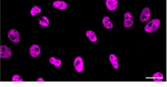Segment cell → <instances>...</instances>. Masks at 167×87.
Instances as JSON below:
<instances>
[{
    "label": "cell",
    "mask_w": 167,
    "mask_h": 87,
    "mask_svg": "<svg viewBox=\"0 0 167 87\" xmlns=\"http://www.w3.org/2000/svg\"><path fill=\"white\" fill-rule=\"evenodd\" d=\"M49 62L51 65L54 66L55 67H60L62 65V61L60 59H58V58L54 57V56H52V57L50 58Z\"/></svg>",
    "instance_id": "cell-13"
},
{
    "label": "cell",
    "mask_w": 167,
    "mask_h": 87,
    "mask_svg": "<svg viewBox=\"0 0 167 87\" xmlns=\"http://www.w3.org/2000/svg\"><path fill=\"white\" fill-rule=\"evenodd\" d=\"M74 66L77 72H81L84 70V60L81 56H77L74 59Z\"/></svg>",
    "instance_id": "cell-5"
},
{
    "label": "cell",
    "mask_w": 167,
    "mask_h": 87,
    "mask_svg": "<svg viewBox=\"0 0 167 87\" xmlns=\"http://www.w3.org/2000/svg\"><path fill=\"white\" fill-rule=\"evenodd\" d=\"M86 36L87 38L90 40L92 43H95L98 40V37H97L96 34L95 33V32L92 31V30H87L86 32Z\"/></svg>",
    "instance_id": "cell-12"
},
{
    "label": "cell",
    "mask_w": 167,
    "mask_h": 87,
    "mask_svg": "<svg viewBox=\"0 0 167 87\" xmlns=\"http://www.w3.org/2000/svg\"><path fill=\"white\" fill-rule=\"evenodd\" d=\"M152 80L153 81H156V82H160L163 81V73L160 72H157L155 73H154V75L152 76Z\"/></svg>",
    "instance_id": "cell-15"
},
{
    "label": "cell",
    "mask_w": 167,
    "mask_h": 87,
    "mask_svg": "<svg viewBox=\"0 0 167 87\" xmlns=\"http://www.w3.org/2000/svg\"><path fill=\"white\" fill-rule=\"evenodd\" d=\"M105 5L108 10L115 11L118 9V0H106Z\"/></svg>",
    "instance_id": "cell-8"
},
{
    "label": "cell",
    "mask_w": 167,
    "mask_h": 87,
    "mask_svg": "<svg viewBox=\"0 0 167 87\" xmlns=\"http://www.w3.org/2000/svg\"><path fill=\"white\" fill-rule=\"evenodd\" d=\"M134 24V18L130 12H127L124 14V25L125 28L129 29Z\"/></svg>",
    "instance_id": "cell-2"
},
{
    "label": "cell",
    "mask_w": 167,
    "mask_h": 87,
    "mask_svg": "<svg viewBox=\"0 0 167 87\" xmlns=\"http://www.w3.org/2000/svg\"><path fill=\"white\" fill-rule=\"evenodd\" d=\"M30 55L32 56L33 58H37L40 56V47L37 44H33L30 47Z\"/></svg>",
    "instance_id": "cell-7"
},
{
    "label": "cell",
    "mask_w": 167,
    "mask_h": 87,
    "mask_svg": "<svg viewBox=\"0 0 167 87\" xmlns=\"http://www.w3.org/2000/svg\"><path fill=\"white\" fill-rule=\"evenodd\" d=\"M12 53L10 48L4 45L0 46V57L2 59H9L12 56Z\"/></svg>",
    "instance_id": "cell-4"
},
{
    "label": "cell",
    "mask_w": 167,
    "mask_h": 87,
    "mask_svg": "<svg viewBox=\"0 0 167 87\" xmlns=\"http://www.w3.org/2000/svg\"><path fill=\"white\" fill-rule=\"evenodd\" d=\"M37 81H44V80L43 78H39L37 79Z\"/></svg>",
    "instance_id": "cell-18"
},
{
    "label": "cell",
    "mask_w": 167,
    "mask_h": 87,
    "mask_svg": "<svg viewBox=\"0 0 167 87\" xmlns=\"http://www.w3.org/2000/svg\"><path fill=\"white\" fill-rule=\"evenodd\" d=\"M39 24L42 27H47L50 25V19L47 16H42L39 19Z\"/></svg>",
    "instance_id": "cell-14"
},
{
    "label": "cell",
    "mask_w": 167,
    "mask_h": 87,
    "mask_svg": "<svg viewBox=\"0 0 167 87\" xmlns=\"http://www.w3.org/2000/svg\"><path fill=\"white\" fill-rule=\"evenodd\" d=\"M8 38L14 43H19L20 42V35L17 30H10L8 32Z\"/></svg>",
    "instance_id": "cell-3"
},
{
    "label": "cell",
    "mask_w": 167,
    "mask_h": 87,
    "mask_svg": "<svg viewBox=\"0 0 167 87\" xmlns=\"http://www.w3.org/2000/svg\"><path fill=\"white\" fill-rule=\"evenodd\" d=\"M151 16V11L149 7H145L142 10L140 14V21L142 22H145L150 19Z\"/></svg>",
    "instance_id": "cell-6"
},
{
    "label": "cell",
    "mask_w": 167,
    "mask_h": 87,
    "mask_svg": "<svg viewBox=\"0 0 167 87\" xmlns=\"http://www.w3.org/2000/svg\"><path fill=\"white\" fill-rule=\"evenodd\" d=\"M160 25H161V22H160V19H152V20L150 21V22H148V23L145 25L144 30H145V32H146V33H154V32H155L160 28Z\"/></svg>",
    "instance_id": "cell-1"
},
{
    "label": "cell",
    "mask_w": 167,
    "mask_h": 87,
    "mask_svg": "<svg viewBox=\"0 0 167 87\" xmlns=\"http://www.w3.org/2000/svg\"><path fill=\"white\" fill-rule=\"evenodd\" d=\"M102 24H103L104 27L105 29H108V30L113 28V23L111 22L110 17L108 16H105L103 18V19H102Z\"/></svg>",
    "instance_id": "cell-11"
},
{
    "label": "cell",
    "mask_w": 167,
    "mask_h": 87,
    "mask_svg": "<svg viewBox=\"0 0 167 87\" xmlns=\"http://www.w3.org/2000/svg\"><path fill=\"white\" fill-rule=\"evenodd\" d=\"M12 81H13V82H16V81L22 82V81H23V79H22V77H21L19 75H17V74H16V75H14L12 77Z\"/></svg>",
    "instance_id": "cell-17"
},
{
    "label": "cell",
    "mask_w": 167,
    "mask_h": 87,
    "mask_svg": "<svg viewBox=\"0 0 167 87\" xmlns=\"http://www.w3.org/2000/svg\"><path fill=\"white\" fill-rule=\"evenodd\" d=\"M53 6L55 9H60V10H65L67 8V2L64 1H61V0H56L54 1L53 3Z\"/></svg>",
    "instance_id": "cell-9"
},
{
    "label": "cell",
    "mask_w": 167,
    "mask_h": 87,
    "mask_svg": "<svg viewBox=\"0 0 167 87\" xmlns=\"http://www.w3.org/2000/svg\"><path fill=\"white\" fill-rule=\"evenodd\" d=\"M109 60L115 70H118V68H119V63H118V59L117 56L115 54H111L109 56Z\"/></svg>",
    "instance_id": "cell-10"
},
{
    "label": "cell",
    "mask_w": 167,
    "mask_h": 87,
    "mask_svg": "<svg viewBox=\"0 0 167 87\" xmlns=\"http://www.w3.org/2000/svg\"><path fill=\"white\" fill-rule=\"evenodd\" d=\"M41 9H40L39 6H34L32 7L31 10H30V15L32 16H34L37 15V14L40 13L41 12Z\"/></svg>",
    "instance_id": "cell-16"
}]
</instances>
